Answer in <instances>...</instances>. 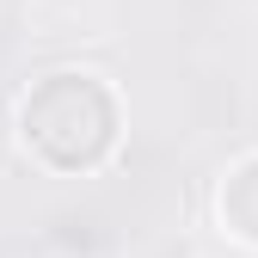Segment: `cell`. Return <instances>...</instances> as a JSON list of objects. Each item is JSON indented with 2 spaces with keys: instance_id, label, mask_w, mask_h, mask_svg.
I'll return each instance as SVG.
<instances>
[{
  "instance_id": "6da1fadb",
  "label": "cell",
  "mask_w": 258,
  "mask_h": 258,
  "mask_svg": "<svg viewBox=\"0 0 258 258\" xmlns=\"http://www.w3.org/2000/svg\"><path fill=\"white\" fill-rule=\"evenodd\" d=\"M25 148L55 172H92L117 148V92L99 74H43L19 111Z\"/></svg>"
},
{
  "instance_id": "7a4b0ae2",
  "label": "cell",
  "mask_w": 258,
  "mask_h": 258,
  "mask_svg": "<svg viewBox=\"0 0 258 258\" xmlns=\"http://www.w3.org/2000/svg\"><path fill=\"white\" fill-rule=\"evenodd\" d=\"M215 215H221V228H228L240 246L258 252V154H246L240 166L221 178V190H215Z\"/></svg>"
}]
</instances>
